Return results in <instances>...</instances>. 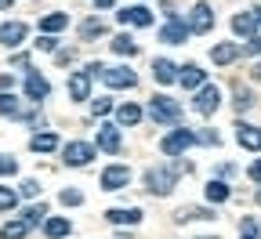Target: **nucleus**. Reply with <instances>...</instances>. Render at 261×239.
<instances>
[{
	"instance_id": "nucleus-1",
	"label": "nucleus",
	"mask_w": 261,
	"mask_h": 239,
	"mask_svg": "<svg viewBox=\"0 0 261 239\" xmlns=\"http://www.w3.org/2000/svg\"><path fill=\"white\" fill-rule=\"evenodd\" d=\"M174 185H178V170H174V167H152V170H145V189H149V196H171Z\"/></svg>"
},
{
	"instance_id": "nucleus-2",
	"label": "nucleus",
	"mask_w": 261,
	"mask_h": 239,
	"mask_svg": "<svg viewBox=\"0 0 261 239\" xmlns=\"http://www.w3.org/2000/svg\"><path fill=\"white\" fill-rule=\"evenodd\" d=\"M149 116L156 120V123H178L181 120V105H178V101L174 98H167V94H156L152 101H149Z\"/></svg>"
},
{
	"instance_id": "nucleus-3",
	"label": "nucleus",
	"mask_w": 261,
	"mask_h": 239,
	"mask_svg": "<svg viewBox=\"0 0 261 239\" xmlns=\"http://www.w3.org/2000/svg\"><path fill=\"white\" fill-rule=\"evenodd\" d=\"M189 145H196V134H192L189 127H174L167 138L160 142V152H163V156H178V152H185Z\"/></svg>"
},
{
	"instance_id": "nucleus-4",
	"label": "nucleus",
	"mask_w": 261,
	"mask_h": 239,
	"mask_svg": "<svg viewBox=\"0 0 261 239\" xmlns=\"http://www.w3.org/2000/svg\"><path fill=\"white\" fill-rule=\"evenodd\" d=\"M192 109L200 113V116H214V113L221 109V87L203 84V87H200V94H196V101H192Z\"/></svg>"
},
{
	"instance_id": "nucleus-5",
	"label": "nucleus",
	"mask_w": 261,
	"mask_h": 239,
	"mask_svg": "<svg viewBox=\"0 0 261 239\" xmlns=\"http://www.w3.org/2000/svg\"><path fill=\"white\" fill-rule=\"evenodd\" d=\"M102 80H106L109 87H116V91H130V87H138L135 69H127V65H106V69H102Z\"/></svg>"
},
{
	"instance_id": "nucleus-6",
	"label": "nucleus",
	"mask_w": 261,
	"mask_h": 239,
	"mask_svg": "<svg viewBox=\"0 0 261 239\" xmlns=\"http://www.w3.org/2000/svg\"><path fill=\"white\" fill-rule=\"evenodd\" d=\"M189 33H211L214 29V8L207 4V0H200V4H196L192 11H189Z\"/></svg>"
},
{
	"instance_id": "nucleus-7",
	"label": "nucleus",
	"mask_w": 261,
	"mask_h": 239,
	"mask_svg": "<svg viewBox=\"0 0 261 239\" xmlns=\"http://www.w3.org/2000/svg\"><path fill=\"white\" fill-rule=\"evenodd\" d=\"M127 185H130V167L113 163V167L102 170V189H106V192H120V189H127Z\"/></svg>"
},
{
	"instance_id": "nucleus-8",
	"label": "nucleus",
	"mask_w": 261,
	"mask_h": 239,
	"mask_svg": "<svg viewBox=\"0 0 261 239\" xmlns=\"http://www.w3.org/2000/svg\"><path fill=\"white\" fill-rule=\"evenodd\" d=\"M62 160L69 163V167H87L94 160V145L87 142H69V145H62Z\"/></svg>"
},
{
	"instance_id": "nucleus-9",
	"label": "nucleus",
	"mask_w": 261,
	"mask_h": 239,
	"mask_svg": "<svg viewBox=\"0 0 261 239\" xmlns=\"http://www.w3.org/2000/svg\"><path fill=\"white\" fill-rule=\"evenodd\" d=\"M116 18H120L123 25H138V29L152 25V11H149L145 4H130V8H123V11H116Z\"/></svg>"
},
{
	"instance_id": "nucleus-10",
	"label": "nucleus",
	"mask_w": 261,
	"mask_h": 239,
	"mask_svg": "<svg viewBox=\"0 0 261 239\" xmlns=\"http://www.w3.org/2000/svg\"><path fill=\"white\" fill-rule=\"evenodd\" d=\"M236 58H240V44H236V40H225V44H214V47H211V62L218 65V69L232 65Z\"/></svg>"
},
{
	"instance_id": "nucleus-11",
	"label": "nucleus",
	"mask_w": 261,
	"mask_h": 239,
	"mask_svg": "<svg viewBox=\"0 0 261 239\" xmlns=\"http://www.w3.org/2000/svg\"><path fill=\"white\" fill-rule=\"evenodd\" d=\"M98 149L109 152V156L120 152V127L116 123H102V127H98Z\"/></svg>"
},
{
	"instance_id": "nucleus-12",
	"label": "nucleus",
	"mask_w": 261,
	"mask_h": 239,
	"mask_svg": "<svg viewBox=\"0 0 261 239\" xmlns=\"http://www.w3.org/2000/svg\"><path fill=\"white\" fill-rule=\"evenodd\" d=\"M160 40L163 44H185L189 40V25L181 18H167V25L160 29Z\"/></svg>"
},
{
	"instance_id": "nucleus-13",
	"label": "nucleus",
	"mask_w": 261,
	"mask_h": 239,
	"mask_svg": "<svg viewBox=\"0 0 261 239\" xmlns=\"http://www.w3.org/2000/svg\"><path fill=\"white\" fill-rule=\"evenodd\" d=\"M25 22H0V44L4 47H18L25 40Z\"/></svg>"
},
{
	"instance_id": "nucleus-14",
	"label": "nucleus",
	"mask_w": 261,
	"mask_h": 239,
	"mask_svg": "<svg viewBox=\"0 0 261 239\" xmlns=\"http://www.w3.org/2000/svg\"><path fill=\"white\" fill-rule=\"evenodd\" d=\"M47 94H51V84H47L40 73H29V76H25V98H29V101H37V105H40Z\"/></svg>"
},
{
	"instance_id": "nucleus-15",
	"label": "nucleus",
	"mask_w": 261,
	"mask_h": 239,
	"mask_svg": "<svg viewBox=\"0 0 261 239\" xmlns=\"http://www.w3.org/2000/svg\"><path fill=\"white\" fill-rule=\"evenodd\" d=\"M65 87H69V101H87V98H91V76H87L84 69L73 73Z\"/></svg>"
},
{
	"instance_id": "nucleus-16",
	"label": "nucleus",
	"mask_w": 261,
	"mask_h": 239,
	"mask_svg": "<svg viewBox=\"0 0 261 239\" xmlns=\"http://www.w3.org/2000/svg\"><path fill=\"white\" fill-rule=\"evenodd\" d=\"M236 142H240L247 152H261V127L240 123V127H236Z\"/></svg>"
},
{
	"instance_id": "nucleus-17",
	"label": "nucleus",
	"mask_w": 261,
	"mask_h": 239,
	"mask_svg": "<svg viewBox=\"0 0 261 239\" xmlns=\"http://www.w3.org/2000/svg\"><path fill=\"white\" fill-rule=\"evenodd\" d=\"M203 80H207V73L200 69V65H181V73H178V84H181L185 91H200Z\"/></svg>"
},
{
	"instance_id": "nucleus-18",
	"label": "nucleus",
	"mask_w": 261,
	"mask_h": 239,
	"mask_svg": "<svg viewBox=\"0 0 261 239\" xmlns=\"http://www.w3.org/2000/svg\"><path fill=\"white\" fill-rule=\"evenodd\" d=\"M106 221L109 225H138L142 210L138 207H113V210H106Z\"/></svg>"
},
{
	"instance_id": "nucleus-19",
	"label": "nucleus",
	"mask_w": 261,
	"mask_h": 239,
	"mask_svg": "<svg viewBox=\"0 0 261 239\" xmlns=\"http://www.w3.org/2000/svg\"><path fill=\"white\" fill-rule=\"evenodd\" d=\"M174 69H178V65H174L171 58H156V62H152V80H156V84H174V80H178Z\"/></svg>"
},
{
	"instance_id": "nucleus-20",
	"label": "nucleus",
	"mask_w": 261,
	"mask_h": 239,
	"mask_svg": "<svg viewBox=\"0 0 261 239\" xmlns=\"http://www.w3.org/2000/svg\"><path fill=\"white\" fill-rule=\"evenodd\" d=\"M116 123L120 127H138L142 123V109L135 105V101H123V105H116Z\"/></svg>"
},
{
	"instance_id": "nucleus-21",
	"label": "nucleus",
	"mask_w": 261,
	"mask_h": 239,
	"mask_svg": "<svg viewBox=\"0 0 261 239\" xmlns=\"http://www.w3.org/2000/svg\"><path fill=\"white\" fill-rule=\"evenodd\" d=\"M69 232H73V221L69 218H47L44 221V235L47 239H65Z\"/></svg>"
},
{
	"instance_id": "nucleus-22",
	"label": "nucleus",
	"mask_w": 261,
	"mask_h": 239,
	"mask_svg": "<svg viewBox=\"0 0 261 239\" xmlns=\"http://www.w3.org/2000/svg\"><path fill=\"white\" fill-rule=\"evenodd\" d=\"M29 149H33V152H55V149H58V134H51V130L33 134V138H29Z\"/></svg>"
},
{
	"instance_id": "nucleus-23",
	"label": "nucleus",
	"mask_w": 261,
	"mask_h": 239,
	"mask_svg": "<svg viewBox=\"0 0 261 239\" xmlns=\"http://www.w3.org/2000/svg\"><path fill=\"white\" fill-rule=\"evenodd\" d=\"M65 25H69V15H65V11H55V15H44L40 18V29L47 33V37L58 33V29H65Z\"/></svg>"
},
{
	"instance_id": "nucleus-24",
	"label": "nucleus",
	"mask_w": 261,
	"mask_h": 239,
	"mask_svg": "<svg viewBox=\"0 0 261 239\" xmlns=\"http://www.w3.org/2000/svg\"><path fill=\"white\" fill-rule=\"evenodd\" d=\"M29 235V225L18 218V221H4L0 225V239H25Z\"/></svg>"
},
{
	"instance_id": "nucleus-25",
	"label": "nucleus",
	"mask_w": 261,
	"mask_h": 239,
	"mask_svg": "<svg viewBox=\"0 0 261 239\" xmlns=\"http://www.w3.org/2000/svg\"><path fill=\"white\" fill-rule=\"evenodd\" d=\"M113 51L116 55H123V58H135L138 55V44L127 37V33H120V37H113Z\"/></svg>"
},
{
	"instance_id": "nucleus-26",
	"label": "nucleus",
	"mask_w": 261,
	"mask_h": 239,
	"mask_svg": "<svg viewBox=\"0 0 261 239\" xmlns=\"http://www.w3.org/2000/svg\"><path fill=\"white\" fill-rule=\"evenodd\" d=\"M94 37H106V22L102 18H87L80 25V40H94Z\"/></svg>"
},
{
	"instance_id": "nucleus-27",
	"label": "nucleus",
	"mask_w": 261,
	"mask_h": 239,
	"mask_svg": "<svg viewBox=\"0 0 261 239\" xmlns=\"http://www.w3.org/2000/svg\"><path fill=\"white\" fill-rule=\"evenodd\" d=\"M0 116H22V105H18V98L15 94H8V91H0Z\"/></svg>"
},
{
	"instance_id": "nucleus-28",
	"label": "nucleus",
	"mask_w": 261,
	"mask_h": 239,
	"mask_svg": "<svg viewBox=\"0 0 261 239\" xmlns=\"http://www.w3.org/2000/svg\"><path fill=\"white\" fill-rule=\"evenodd\" d=\"M203 192H207V199H211V203H225L228 196H232L225 181H207V189H203Z\"/></svg>"
},
{
	"instance_id": "nucleus-29",
	"label": "nucleus",
	"mask_w": 261,
	"mask_h": 239,
	"mask_svg": "<svg viewBox=\"0 0 261 239\" xmlns=\"http://www.w3.org/2000/svg\"><path fill=\"white\" fill-rule=\"evenodd\" d=\"M254 29H257V25H254L250 15H236V18H232V33H236V37H254Z\"/></svg>"
},
{
	"instance_id": "nucleus-30",
	"label": "nucleus",
	"mask_w": 261,
	"mask_h": 239,
	"mask_svg": "<svg viewBox=\"0 0 261 239\" xmlns=\"http://www.w3.org/2000/svg\"><path fill=\"white\" fill-rule=\"evenodd\" d=\"M44 214H47V207H44V203H33V207H25V214H22V221L33 228V225H40L44 221Z\"/></svg>"
},
{
	"instance_id": "nucleus-31",
	"label": "nucleus",
	"mask_w": 261,
	"mask_h": 239,
	"mask_svg": "<svg viewBox=\"0 0 261 239\" xmlns=\"http://www.w3.org/2000/svg\"><path fill=\"white\" fill-rule=\"evenodd\" d=\"M18 207V192H11L8 185H0V214H8Z\"/></svg>"
},
{
	"instance_id": "nucleus-32",
	"label": "nucleus",
	"mask_w": 261,
	"mask_h": 239,
	"mask_svg": "<svg viewBox=\"0 0 261 239\" xmlns=\"http://www.w3.org/2000/svg\"><path fill=\"white\" fill-rule=\"evenodd\" d=\"M240 239H261V232H257V221H254V218H243V221H240Z\"/></svg>"
},
{
	"instance_id": "nucleus-33",
	"label": "nucleus",
	"mask_w": 261,
	"mask_h": 239,
	"mask_svg": "<svg viewBox=\"0 0 261 239\" xmlns=\"http://www.w3.org/2000/svg\"><path fill=\"white\" fill-rule=\"evenodd\" d=\"M58 199L65 203V207H80V203H84V192H80V189H62Z\"/></svg>"
},
{
	"instance_id": "nucleus-34",
	"label": "nucleus",
	"mask_w": 261,
	"mask_h": 239,
	"mask_svg": "<svg viewBox=\"0 0 261 239\" xmlns=\"http://www.w3.org/2000/svg\"><path fill=\"white\" fill-rule=\"evenodd\" d=\"M18 174V160L15 156H0V178H11Z\"/></svg>"
},
{
	"instance_id": "nucleus-35",
	"label": "nucleus",
	"mask_w": 261,
	"mask_h": 239,
	"mask_svg": "<svg viewBox=\"0 0 261 239\" xmlns=\"http://www.w3.org/2000/svg\"><path fill=\"white\" fill-rule=\"evenodd\" d=\"M109 109H113V101H109V98H94V101H91V113H94V116H106Z\"/></svg>"
},
{
	"instance_id": "nucleus-36",
	"label": "nucleus",
	"mask_w": 261,
	"mask_h": 239,
	"mask_svg": "<svg viewBox=\"0 0 261 239\" xmlns=\"http://www.w3.org/2000/svg\"><path fill=\"white\" fill-rule=\"evenodd\" d=\"M250 105H254V94H250V91H243V94L236 98V113H247Z\"/></svg>"
},
{
	"instance_id": "nucleus-37",
	"label": "nucleus",
	"mask_w": 261,
	"mask_h": 239,
	"mask_svg": "<svg viewBox=\"0 0 261 239\" xmlns=\"http://www.w3.org/2000/svg\"><path fill=\"white\" fill-rule=\"evenodd\" d=\"M22 196H40V181L37 178H25L22 181Z\"/></svg>"
},
{
	"instance_id": "nucleus-38",
	"label": "nucleus",
	"mask_w": 261,
	"mask_h": 239,
	"mask_svg": "<svg viewBox=\"0 0 261 239\" xmlns=\"http://www.w3.org/2000/svg\"><path fill=\"white\" fill-rule=\"evenodd\" d=\"M55 47H58V40H55V37H47V33L37 40V51H55Z\"/></svg>"
},
{
	"instance_id": "nucleus-39",
	"label": "nucleus",
	"mask_w": 261,
	"mask_h": 239,
	"mask_svg": "<svg viewBox=\"0 0 261 239\" xmlns=\"http://www.w3.org/2000/svg\"><path fill=\"white\" fill-rule=\"evenodd\" d=\"M240 55H261V37H250V44L240 47Z\"/></svg>"
},
{
	"instance_id": "nucleus-40",
	"label": "nucleus",
	"mask_w": 261,
	"mask_h": 239,
	"mask_svg": "<svg viewBox=\"0 0 261 239\" xmlns=\"http://www.w3.org/2000/svg\"><path fill=\"white\" fill-rule=\"evenodd\" d=\"M247 178H250V181H257V185H261V160H254V163H250V167H247Z\"/></svg>"
},
{
	"instance_id": "nucleus-41",
	"label": "nucleus",
	"mask_w": 261,
	"mask_h": 239,
	"mask_svg": "<svg viewBox=\"0 0 261 239\" xmlns=\"http://www.w3.org/2000/svg\"><path fill=\"white\" fill-rule=\"evenodd\" d=\"M15 87V76L11 73H0V91H11Z\"/></svg>"
},
{
	"instance_id": "nucleus-42",
	"label": "nucleus",
	"mask_w": 261,
	"mask_h": 239,
	"mask_svg": "<svg viewBox=\"0 0 261 239\" xmlns=\"http://www.w3.org/2000/svg\"><path fill=\"white\" fill-rule=\"evenodd\" d=\"M76 58V51H58V65H69Z\"/></svg>"
},
{
	"instance_id": "nucleus-43",
	"label": "nucleus",
	"mask_w": 261,
	"mask_h": 239,
	"mask_svg": "<svg viewBox=\"0 0 261 239\" xmlns=\"http://www.w3.org/2000/svg\"><path fill=\"white\" fill-rule=\"evenodd\" d=\"M250 18H254V25L261 29V8H254V11H250Z\"/></svg>"
},
{
	"instance_id": "nucleus-44",
	"label": "nucleus",
	"mask_w": 261,
	"mask_h": 239,
	"mask_svg": "<svg viewBox=\"0 0 261 239\" xmlns=\"http://www.w3.org/2000/svg\"><path fill=\"white\" fill-rule=\"evenodd\" d=\"M94 8H113V0H94Z\"/></svg>"
},
{
	"instance_id": "nucleus-45",
	"label": "nucleus",
	"mask_w": 261,
	"mask_h": 239,
	"mask_svg": "<svg viewBox=\"0 0 261 239\" xmlns=\"http://www.w3.org/2000/svg\"><path fill=\"white\" fill-rule=\"evenodd\" d=\"M15 4V0H0V11H4V8H11Z\"/></svg>"
},
{
	"instance_id": "nucleus-46",
	"label": "nucleus",
	"mask_w": 261,
	"mask_h": 239,
	"mask_svg": "<svg viewBox=\"0 0 261 239\" xmlns=\"http://www.w3.org/2000/svg\"><path fill=\"white\" fill-rule=\"evenodd\" d=\"M196 239H218V235H196Z\"/></svg>"
},
{
	"instance_id": "nucleus-47",
	"label": "nucleus",
	"mask_w": 261,
	"mask_h": 239,
	"mask_svg": "<svg viewBox=\"0 0 261 239\" xmlns=\"http://www.w3.org/2000/svg\"><path fill=\"white\" fill-rule=\"evenodd\" d=\"M254 199H257V203H261V189H257V196H254Z\"/></svg>"
}]
</instances>
